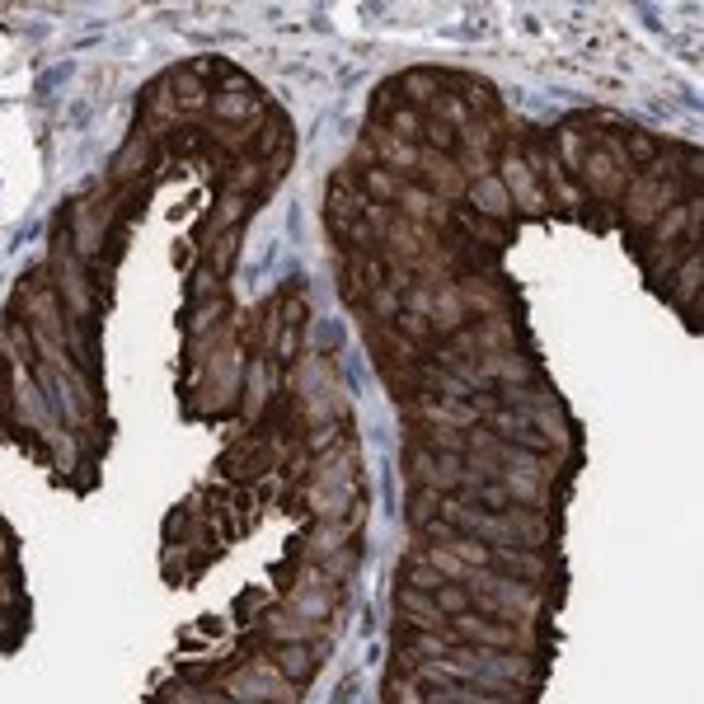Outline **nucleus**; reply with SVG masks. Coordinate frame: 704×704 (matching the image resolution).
Instances as JSON below:
<instances>
[{"label": "nucleus", "instance_id": "obj_1", "mask_svg": "<svg viewBox=\"0 0 704 704\" xmlns=\"http://www.w3.org/2000/svg\"><path fill=\"white\" fill-rule=\"evenodd\" d=\"M573 174L583 179V189L597 202H620L625 189H629V179H634V170H629V160H625L620 137H597L583 151V160H578V170H573Z\"/></svg>", "mask_w": 704, "mask_h": 704}, {"label": "nucleus", "instance_id": "obj_2", "mask_svg": "<svg viewBox=\"0 0 704 704\" xmlns=\"http://www.w3.org/2000/svg\"><path fill=\"white\" fill-rule=\"evenodd\" d=\"M52 291H57L62 301V314L71 324H85L89 314H95V282L85 277V264L76 254H71V239L57 235V245H52Z\"/></svg>", "mask_w": 704, "mask_h": 704}, {"label": "nucleus", "instance_id": "obj_3", "mask_svg": "<svg viewBox=\"0 0 704 704\" xmlns=\"http://www.w3.org/2000/svg\"><path fill=\"white\" fill-rule=\"evenodd\" d=\"M681 202V179H662V174H634L629 179V189L620 198V207L625 216L634 221V226H653V221L666 212V207H676Z\"/></svg>", "mask_w": 704, "mask_h": 704}, {"label": "nucleus", "instance_id": "obj_4", "mask_svg": "<svg viewBox=\"0 0 704 704\" xmlns=\"http://www.w3.org/2000/svg\"><path fill=\"white\" fill-rule=\"evenodd\" d=\"M493 174L503 179L512 212H526V216H545V212H550V198H545V189H541V174L531 170V160L516 151V146H508Z\"/></svg>", "mask_w": 704, "mask_h": 704}, {"label": "nucleus", "instance_id": "obj_5", "mask_svg": "<svg viewBox=\"0 0 704 704\" xmlns=\"http://www.w3.org/2000/svg\"><path fill=\"white\" fill-rule=\"evenodd\" d=\"M226 691H231L235 700H245V704H291L296 685H291L282 672H277L268 658H258V662H249L239 676L226 681Z\"/></svg>", "mask_w": 704, "mask_h": 704}, {"label": "nucleus", "instance_id": "obj_6", "mask_svg": "<svg viewBox=\"0 0 704 704\" xmlns=\"http://www.w3.org/2000/svg\"><path fill=\"white\" fill-rule=\"evenodd\" d=\"M418 179H423V189H428L437 202H447V207L466 198V189H470L466 170H460L451 156H441V151H418Z\"/></svg>", "mask_w": 704, "mask_h": 704}, {"label": "nucleus", "instance_id": "obj_7", "mask_svg": "<svg viewBox=\"0 0 704 704\" xmlns=\"http://www.w3.org/2000/svg\"><path fill=\"white\" fill-rule=\"evenodd\" d=\"M493 573L503 578H516V583H531V587H545L554 578V564L545 559L541 550H522V545H498L493 559H489Z\"/></svg>", "mask_w": 704, "mask_h": 704}, {"label": "nucleus", "instance_id": "obj_8", "mask_svg": "<svg viewBox=\"0 0 704 704\" xmlns=\"http://www.w3.org/2000/svg\"><path fill=\"white\" fill-rule=\"evenodd\" d=\"M324 212H329V226L333 231H348L352 221H358L366 212V193H362V183H358V170H343V174H333L329 183V198H324Z\"/></svg>", "mask_w": 704, "mask_h": 704}, {"label": "nucleus", "instance_id": "obj_9", "mask_svg": "<svg viewBox=\"0 0 704 704\" xmlns=\"http://www.w3.org/2000/svg\"><path fill=\"white\" fill-rule=\"evenodd\" d=\"M366 151H372V160H376V164H385V170H395L399 179H404V174H409V179L418 174V151H423V146L399 141L395 132H385L381 122L366 127Z\"/></svg>", "mask_w": 704, "mask_h": 704}, {"label": "nucleus", "instance_id": "obj_10", "mask_svg": "<svg viewBox=\"0 0 704 704\" xmlns=\"http://www.w3.org/2000/svg\"><path fill=\"white\" fill-rule=\"evenodd\" d=\"M474 381L479 385H531L535 381V366L522 358V352H484V358L474 362Z\"/></svg>", "mask_w": 704, "mask_h": 704}, {"label": "nucleus", "instance_id": "obj_11", "mask_svg": "<svg viewBox=\"0 0 704 704\" xmlns=\"http://www.w3.org/2000/svg\"><path fill=\"white\" fill-rule=\"evenodd\" d=\"M414 418L423 423V428H451V433H470V428H479V409L474 404H460V399H433V395H423L418 399V409H414Z\"/></svg>", "mask_w": 704, "mask_h": 704}, {"label": "nucleus", "instance_id": "obj_12", "mask_svg": "<svg viewBox=\"0 0 704 704\" xmlns=\"http://www.w3.org/2000/svg\"><path fill=\"white\" fill-rule=\"evenodd\" d=\"M212 114L221 118V122H258V114H264V104H258L254 95H249V85H245V76H226V85H221L216 89V95H212Z\"/></svg>", "mask_w": 704, "mask_h": 704}, {"label": "nucleus", "instance_id": "obj_13", "mask_svg": "<svg viewBox=\"0 0 704 704\" xmlns=\"http://www.w3.org/2000/svg\"><path fill=\"white\" fill-rule=\"evenodd\" d=\"M456 296H460V306H466V314H479V320H493V314L508 310V291L493 287L484 273L460 277V282H456Z\"/></svg>", "mask_w": 704, "mask_h": 704}, {"label": "nucleus", "instance_id": "obj_14", "mask_svg": "<svg viewBox=\"0 0 704 704\" xmlns=\"http://www.w3.org/2000/svg\"><path fill=\"white\" fill-rule=\"evenodd\" d=\"M503 526H508V545H522V550H545L550 545V522H545V512H531V508H516L508 503L503 512Z\"/></svg>", "mask_w": 704, "mask_h": 704}, {"label": "nucleus", "instance_id": "obj_15", "mask_svg": "<svg viewBox=\"0 0 704 704\" xmlns=\"http://www.w3.org/2000/svg\"><path fill=\"white\" fill-rule=\"evenodd\" d=\"M695 212H704V202L700 198H691V202H676V207H666L653 226H648V249H672V245H681V235L691 231V216Z\"/></svg>", "mask_w": 704, "mask_h": 704}, {"label": "nucleus", "instance_id": "obj_16", "mask_svg": "<svg viewBox=\"0 0 704 704\" xmlns=\"http://www.w3.org/2000/svg\"><path fill=\"white\" fill-rule=\"evenodd\" d=\"M164 89H170V99L179 104L183 118H189V114H202V108L212 104V89H207V81H202L193 66L170 71V76H164Z\"/></svg>", "mask_w": 704, "mask_h": 704}, {"label": "nucleus", "instance_id": "obj_17", "mask_svg": "<svg viewBox=\"0 0 704 704\" xmlns=\"http://www.w3.org/2000/svg\"><path fill=\"white\" fill-rule=\"evenodd\" d=\"M264 634L273 639V643H314L320 648V639H324V629L314 625V620H306V616H296V610H273V616L264 620Z\"/></svg>", "mask_w": 704, "mask_h": 704}, {"label": "nucleus", "instance_id": "obj_18", "mask_svg": "<svg viewBox=\"0 0 704 704\" xmlns=\"http://www.w3.org/2000/svg\"><path fill=\"white\" fill-rule=\"evenodd\" d=\"M466 198H470L474 216H484V221H508V216H512L508 189H503V179H498V174H484V179H474L470 189H466Z\"/></svg>", "mask_w": 704, "mask_h": 704}, {"label": "nucleus", "instance_id": "obj_19", "mask_svg": "<svg viewBox=\"0 0 704 704\" xmlns=\"http://www.w3.org/2000/svg\"><path fill=\"white\" fill-rule=\"evenodd\" d=\"M428 324H433V329H441V333L466 329V306H460V296H456V282H437V287H433Z\"/></svg>", "mask_w": 704, "mask_h": 704}, {"label": "nucleus", "instance_id": "obj_20", "mask_svg": "<svg viewBox=\"0 0 704 704\" xmlns=\"http://www.w3.org/2000/svg\"><path fill=\"white\" fill-rule=\"evenodd\" d=\"M268 662L296 685V681H306L314 672V643H273V658Z\"/></svg>", "mask_w": 704, "mask_h": 704}, {"label": "nucleus", "instance_id": "obj_21", "mask_svg": "<svg viewBox=\"0 0 704 704\" xmlns=\"http://www.w3.org/2000/svg\"><path fill=\"white\" fill-rule=\"evenodd\" d=\"M470 333H474L479 358H484V352H512V348H516V329H512V320H508V314H493V320H479Z\"/></svg>", "mask_w": 704, "mask_h": 704}, {"label": "nucleus", "instance_id": "obj_22", "mask_svg": "<svg viewBox=\"0 0 704 704\" xmlns=\"http://www.w3.org/2000/svg\"><path fill=\"white\" fill-rule=\"evenodd\" d=\"M358 183H362L366 202H381V207H395V198H399V189H404V179H399L395 170H385V164H372V170H362Z\"/></svg>", "mask_w": 704, "mask_h": 704}, {"label": "nucleus", "instance_id": "obj_23", "mask_svg": "<svg viewBox=\"0 0 704 704\" xmlns=\"http://www.w3.org/2000/svg\"><path fill=\"white\" fill-rule=\"evenodd\" d=\"M441 89H447V81L441 76H433V71H409V76H399L395 81V95H404V99H414V104H423L428 108Z\"/></svg>", "mask_w": 704, "mask_h": 704}, {"label": "nucleus", "instance_id": "obj_24", "mask_svg": "<svg viewBox=\"0 0 704 704\" xmlns=\"http://www.w3.org/2000/svg\"><path fill=\"white\" fill-rule=\"evenodd\" d=\"M385 132H395L399 141H414V146H423V114L418 108H409V104H395L391 114H385Z\"/></svg>", "mask_w": 704, "mask_h": 704}, {"label": "nucleus", "instance_id": "obj_25", "mask_svg": "<svg viewBox=\"0 0 704 704\" xmlns=\"http://www.w3.org/2000/svg\"><path fill=\"white\" fill-rule=\"evenodd\" d=\"M441 498H447V493H437V489H414V498H409V526H414V531H423L428 522H437Z\"/></svg>", "mask_w": 704, "mask_h": 704}, {"label": "nucleus", "instance_id": "obj_26", "mask_svg": "<svg viewBox=\"0 0 704 704\" xmlns=\"http://www.w3.org/2000/svg\"><path fill=\"white\" fill-rule=\"evenodd\" d=\"M245 376H249V395H245V414L254 418L258 409H264V399L273 391V376H268V362H249L245 366Z\"/></svg>", "mask_w": 704, "mask_h": 704}, {"label": "nucleus", "instance_id": "obj_27", "mask_svg": "<svg viewBox=\"0 0 704 704\" xmlns=\"http://www.w3.org/2000/svg\"><path fill=\"white\" fill-rule=\"evenodd\" d=\"M451 221H460L479 245H508V231L498 226V221H484V216H474V212H451Z\"/></svg>", "mask_w": 704, "mask_h": 704}, {"label": "nucleus", "instance_id": "obj_28", "mask_svg": "<svg viewBox=\"0 0 704 704\" xmlns=\"http://www.w3.org/2000/svg\"><path fill=\"white\" fill-rule=\"evenodd\" d=\"M433 601H437V610L447 620H456V616H466V610H474V601H470V591L460 587V583H441L437 591H433Z\"/></svg>", "mask_w": 704, "mask_h": 704}, {"label": "nucleus", "instance_id": "obj_29", "mask_svg": "<svg viewBox=\"0 0 704 704\" xmlns=\"http://www.w3.org/2000/svg\"><path fill=\"white\" fill-rule=\"evenodd\" d=\"M700 277H704V258H700V249H691L681 258V268H676V282H672V291L681 296V301H691V296L700 291Z\"/></svg>", "mask_w": 704, "mask_h": 704}, {"label": "nucleus", "instance_id": "obj_30", "mask_svg": "<svg viewBox=\"0 0 704 704\" xmlns=\"http://www.w3.org/2000/svg\"><path fill=\"white\" fill-rule=\"evenodd\" d=\"M447 550H451L466 568H489V559H493V550H489V545H479V541H470V535H460V531L447 541Z\"/></svg>", "mask_w": 704, "mask_h": 704}, {"label": "nucleus", "instance_id": "obj_31", "mask_svg": "<svg viewBox=\"0 0 704 704\" xmlns=\"http://www.w3.org/2000/svg\"><path fill=\"white\" fill-rule=\"evenodd\" d=\"M625 160H629V170H634V164H643V170H648V164H653L658 160V151H662V146L653 141V137H648V132H629L625 141Z\"/></svg>", "mask_w": 704, "mask_h": 704}, {"label": "nucleus", "instance_id": "obj_32", "mask_svg": "<svg viewBox=\"0 0 704 704\" xmlns=\"http://www.w3.org/2000/svg\"><path fill=\"white\" fill-rule=\"evenodd\" d=\"M385 695H391V704H423V700H428V695H423V685L409 672H395L391 685H385Z\"/></svg>", "mask_w": 704, "mask_h": 704}, {"label": "nucleus", "instance_id": "obj_33", "mask_svg": "<svg viewBox=\"0 0 704 704\" xmlns=\"http://www.w3.org/2000/svg\"><path fill=\"white\" fill-rule=\"evenodd\" d=\"M160 704H216L212 695H202L198 685H174V691H164Z\"/></svg>", "mask_w": 704, "mask_h": 704}, {"label": "nucleus", "instance_id": "obj_34", "mask_svg": "<svg viewBox=\"0 0 704 704\" xmlns=\"http://www.w3.org/2000/svg\"><path fill=\"white\" fill-rule=\"evenodd\" d=\"M141 151H146V137H132V146H127V156L114 164V179H127L141 164Z\"/></svg>", "mask_w": 704, "mask_h": 704}, {"label": "nucleus", "instance_id": "obj_35", "mask_svg": "<svg viewBox=\"0 0 704 704\" xmlns=\"http://www.w3.org/2000/svg\"><path fill=\"white\" fill-rule=\"evenodd\" d=\"M216 314H226V301H207L198 314H193V333H207V324L216 320Z\"/></svg>", "mask_w": 704, "mask_h": 704}, {"label": "nucleus", "instance_id": "obj_36", "mask_svg": "<svg viewBox=\"0 0 704 704\" xmlns=\"http://www.w3.org/2000/svg\"><path fill=\"white\" fill-rule=\"evenodd\" d=\"M0 362H6V352H0ZM0 409H6V391H0Z\"/></svg>", "mask_w": 704, "mask_h": 704}]
</instances>
